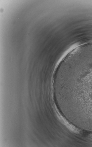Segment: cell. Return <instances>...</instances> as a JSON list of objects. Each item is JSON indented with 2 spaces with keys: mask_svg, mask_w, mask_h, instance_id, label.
Here are the masks:
<instances>
[{
  "mask_svg": "<svg viewBox=\"0 0 92 147\" xmlns=\"http://www.w3.org/2000/svg\"><path fill=\"white\" fill-rule=\"evenodd\" d=\"M63 95L71 111H92V45L66 55L62 69Z\"/></svg>",
  "mask_w": 92,
  "mask_h": 147,
  "instance_id": "cell-1",
  "label": "cell"
}]
</instances>
